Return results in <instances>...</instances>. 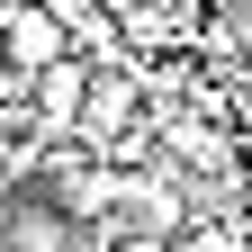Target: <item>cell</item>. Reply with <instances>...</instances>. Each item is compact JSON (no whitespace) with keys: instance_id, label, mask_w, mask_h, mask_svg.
<instances>
[{"instance_id":"cell-2","label":"cell","mask_w":252,"mask_h":252,"mask_svg":"<svg viewBox=\"0 0 252 252\" xmlns=\"http://www.w3.org/2000/svg\"><path fill=\"white\" fill-rule=\"evenodd\" d=\"M63 54H72V27H63L45 0H9V27H0V63H18V72L36 81V72H54Z\"/></svg>"},{"instance_id":"cell-4","label":"cell","mask_w":252,"mask_h":252,"mask_svg":"<svg viewBox=\"0 0 252 252\" xmlns=\"http://www.w3.org/2000/svg\"><path fill=\"white\" fill-rule=\"evenodd\" d=\"M0 117H27V72L18 63H0Z\"/></svg>"},{"instance_id":"cell-1","label":"cell","mask_w":252,"mask_h":252,"mask_svg":"<svg viewBox=\"0 0 252 252\" xmlns=\"http://www.w3.org/2000/svg\"><path fill=\"white\" fill-rule=\"evenodd\" d=\"M135 126H144V72H135V63H108V72H90V99H81V126H72V135L108 162V153L135 135Z\"/></svg>"},{"instance_id":"cell-3","label":"cell","mask_w":252,"mask_h":252,"mask_svg":"<svg viewBox=\"0 0 252 252\" xmlns=\"http://www.w3.org/2000/svg\"><path fill=\"white\" fill-rule=\"evenodd\" d=\"M90 72H99L90 54H63L54 72H36V81H27V108H36V126H45V135H72V126H81V99H90Z\"/></svg>"},{"instance_id":"cell-5","label":"cell","mask_w":252,"mask_h":252,"mask_svg":"<svg viewBox=\"0 0 252 252\" xmlns=\"http://www.w3.org/2000/svg\"><path fill=\"white\" fill-rule=\"evenodd\" d=\"M0 27H9V0H0Z\"/></svg>"}]
</instances>
